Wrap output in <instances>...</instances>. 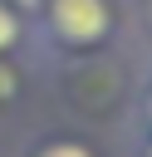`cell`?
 <instances>
[{"mask_svg": "<svg viewBox=\"0 0 152 157\" xmlns=\"http://www.w3.org/2000/svg\"><path fill=\"white\" fill-rule=\"evenodd\" d=\"M49 10V29L64 39V44H98L108 39V25H113V10L108 0H44Z\"/></svg>", "mask_w": 152, "mask_h": 157, "instance_id": "obj_1", "label": "cell"}, {"mask_svg": "<svg viewBox=\"0 0 152 157\" xmlns=\"http://www.w3.org/2000/svg\"><path fill=\"white\" fill-rule=\"evenodd\" d=\"M15 39H20V20H15V10L0 0V49H10Z\"/></svg>", "mask_w": 152, "mask_h": 157, "instance_id": "obj_2", "label": "cell"}, {"mask_svg": "<svg viewBox=\"0 0 152 157\" xmlns=\"http://www.w3.org/2000/svg\"><path fill=\"white\" fill-rule=\"evenodd\" d=\"M39 157H93V152H88L83 142H49Z\"/></svg>", "mask_w": 152, "mask_h": 157, "instance_id": "obj_3", "label": "cell"}, {"mask_svg": "<svg viewBox=\"0 0 152 157\" xmlns=\"http://www.w3.org/2000/svg\"><path fill=\"white\" fill-rule=\"evenodd\" d=\"M5 5H20V10H39L44 0H5Z\"/></svg>", "mask_w": 152, "mask_h": 157, "instance_id": "obj_4", "label": "cell"}, {"mask_svg": "<svg viewBox=\"0 0 152 157\" xmlns=\"http://www.w3.org/2000/svg\"><path fill=\"white\" fill-rule=\"evenodd\" d=\"M147 123H152V93H147Z\"/></svg>", "mask_w": 152, "mask_h": 157, "instance_id": "obj_5", "label": "cell"}, {"mask_svg": "<svg viewBox=\"0 0 152 157\" xmlns=\"http://www.w3.org/2000/svg\"><path fill=\"white\" fill-rule=\"evenodd\" d=\"M147 20H152V0H147Z\"/></svg>", "mask_w": 152, "mask_h": 157, "instance_id": "obj_6", "label": "cell"}, {"mask_svg": "<svg viewBox=\"0 0 152 157\" xmlns=\"http://www.w3.org/2000/svg\"><path fill=\"white\" fill-rule=\"evenodd\" d=\"M147 157H152V147H147Z\"/></svg>", "mask_w": 152, "mask_h": 157, "instance_id": "obj_7", "label": "cell"}]
</instances>
